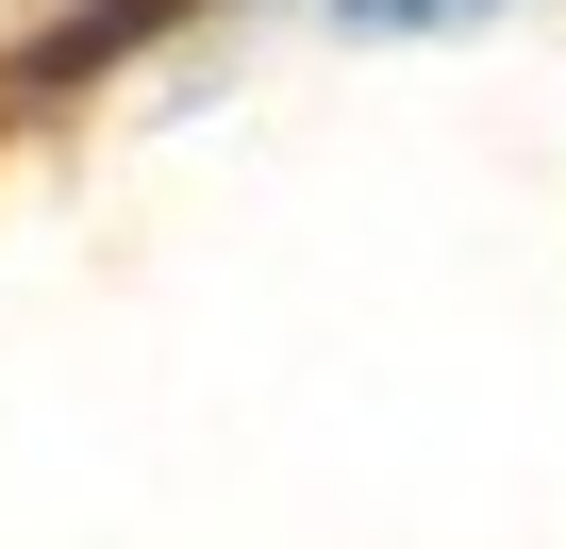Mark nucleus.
Masks as SVG:
<instances>
[{
	"mask_svg": "<svg viewBox=\"0 0 566 549\" xmlns=\"http://www.w3.org/2000/svg\"><path fill=\"white\" fill-rule=\"evenodd\" d=\"M134 34H167V0H84V18H67V34L34 51V84H84V67H117Z\"/></svg>",
	"mask_w": 566,
	"mask_h": 549,
	"instance_id": "f257e3e1",
	"label": "nucleus"
},
{
	"mask_svg": "<svg viewBox=\"0 0 566 549\" xmlns=\"http://www.w3.org/2000/svg\"><path fill=\"white\" fill-rule=\"evenodd\" d=\"M367 18H483V0H367Z\"/></svg>",
	"mask_w": 566,
	"mask_h": 549,
	"instance_id": "f03ea898",
	"label": "nucleus"
}]
</instances>
